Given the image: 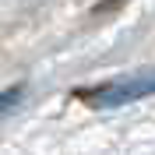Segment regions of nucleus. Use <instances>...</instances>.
<instances>
[{
  "instance_id": "obj_1",
  "label": "nucleus",
  "mask_w": 155,
  "mask_h": 155,
  "mask_svg": "<svg viewBox=\"0 0 155 155\" xmlns=\"http://www.w3.org/2000/svg\"><path fill=\"white\" fill-rule=\"evenodd\" d=\"M145 95H155V67H145L137 74H127V78H116L109 85H99L92 92H85V102L95 109H116V106H127L134 99H145Z\"/></svg>"
}]
</instances>
